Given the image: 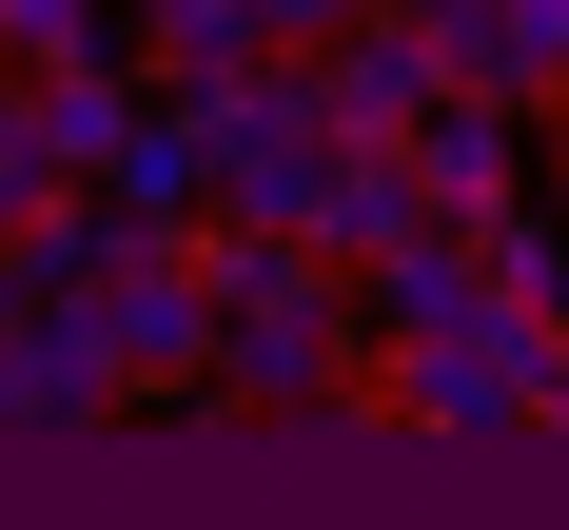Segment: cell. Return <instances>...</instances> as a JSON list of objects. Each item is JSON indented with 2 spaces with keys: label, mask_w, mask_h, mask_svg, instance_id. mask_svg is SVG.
<instances>
[{
  "label": "cell",
  "mask_w": 569,
  "mask_h": 530,
  "mask_svg": "<svg viewBox=\"0 0 569 530\" xmlns=\"http://www.w3.org/2000/svg\"><path fill=\"white\" fill-rule=\"evenodd\" d=\"M99 197H118V236H197V217H217V177H197V118H177V99H138V118L99 138Z\"/></svg>",
  "instance_id": "7"
},
{
  "label": "cell",
  "mask_w": 569,
  "mask_h": 530,
  "mask_svg": "<svg viewBox=\"0 0 569 530\" xmlns=\"http://www.w3.org/2000/svg\"><path fill=\"white\" fill-rule=\"evenodd\" d=\"M550 217H569V138H550Z\"/></svg>",
  "instance_id": "14"
},
{
  "label": "cell",
  "mask_w": 569,
  "mask_h": 530,
  "mask_svg": "<svg viewBox=\"0 0 569 530\" xmlns=\"http://www.w3.org/2000/svg\"><path fill=\"white\" fill-rule=\"evenodd\" d=\"M412 20L452 59V99H511V118L569 99V0H412Z\"/></svg>",
  "instance_id": "5"
},
{
  "label": "cell",
  "mask_w": 569,
  "mask_h": 530,
  "mask_svg": "<svg viewBox=\"0 0 569 530\" xmlns=\"http://www.w3.org/2000/svg\"><path fill=\"white\" fill-rule=\"evenodd\" d=\"M550 138H569V99H550Z\"/></svg>",
  "instance_id": "16"
},
{
  "label": "cell",
  "mask_w": 569,
  "mask_h": 530,
  "mask_svg": "<svg viewBox=\"0 0 569 530\" xmlns=\"http://www.w3.org/2000/svg\"><path fill=\"white\" fill-rule=\"evenodd\" d=\"M0 79H20V40H0Z\"/></svg>",
  "instance_id": "15"
},
{
  "label": "cell",
  "mask_w": 569,
  "mask_h": 530,
  "mask_svg": "<svg viewBox=\"0 0 569 530\" xmlns=\"http://www.w3.org/2000/svg\"><path fill=\"white\" fill-rule=\"evenodd\" d=\"M20 294H40V276H20V236H0V314H20Z\"/></svg>",
  "instance_id": "13"
},
{
  "label": "cell",
  "mask_w": 569,
  "mask_h": 530,
  "mask_svg": "<svg viewBox=\"0 0 569 530\" xmlns=\"http://www.w3.org/2000/svg\"><path fill=\"white\" fill-rule=\"evenodd\" d=\"M393 236H432V197H412V138H353V158H335V197H315V256H335V276H373Z\"/></svg>",
  "instance_id": "8"
},
{
  "label": "cell",
  "mask_w": 569,
  "mask_h": 530,
  "mask_svg": "<svg viewBox=\"0 0 569 530\" xmlns=\"http://www.w3.org/2000/svg\"><path fill=\"white\" fill-rule=\"evenodd\" d=\"M256 20H276V40H335V20H373V0H256Z\"/></svg>",
  "instance_id": "11"
},
{
  "label": "cell",
  "mask_w": 569,
  "mask_h": 530,
  "mask_svg": "<svg viewBox=\"0 0 569 530\" xmlns=\"http://www.w3.org/2000/svg\"><path fill=\"white\" fill-rule=\"evenodd\" d=\"M197 236H217V373H197V393L217 412H353L373 294H353L315 236H236V217H197Z\"/></svg>",
  "instance_id": "1"
},
{
  "label": "cell",
  "mask_w": 569,
  "mask_h": 530,
  "mask_svg": "<svg viewBox=\"0 0 569 530\" xmlns=\"http://www.w3.org/2000/svg\"><path fill=\"white\" fill-rule=\"evenodd\" d=\"M550 353H569V314H452V334H373L353 353V412L373 432H530V393H550Z\"/></svg>",
  "instance_id": "3"
},
{
  "label": "cell",
  "mask_w": 569,
  "mask_h": 530,
  "mask_svg": "<svg viewBox=\"0 0 569 530\" xmlns=\"http://www.w3.org/2000/svg\"><path fill=\"white\" fill-rule=\"evenodd\" d=\"M412 197H432V217L530 197V118H511V99H432V118H412Z\"/></svg>",
  "instance_id": "6"
},
{
  "label": "cell",
  "mask_w": 569,
  "mask_h": 530,
  "mask_svg": "<svg viewBox=\"0 0 569 530\" xmlns=\"http://www.w3.org/2000/svg\"><path fill=\"white\" fill-rule=\"evenodd\" d=\"M177 118H197V177H217L236 236H315V197H335V99H315V59H236V79H158Z\"/></svg>",
  "instance_id": "2"
},
{
  "label": "cell",
  "mask_w": 569,
  "mask_h": 530,
  "mask_svg": "<svg viewBox=\"0 0 569 530\" xmlns=\"http://www.w3.org/2000/svg\"><path fill=\"white\" fill-rule=\"evenodd\" d=\"M471 256H491V294H511V314H569V217H550V177H530V197H491V217H471Z\"/></svg>",
  "instance_id": "9"
},
{
  "label": "cell",
  "mask_w": 569,
  "mask_h": 530,
  "mask_svg": "<svg viewBox=\"0 0 569 530\" xmlns=\"http://www.w3.org/2000/svg\"><path fill=\"white\" fill-rule=\"evenodd\" d=\"M118 20H138V0H0L20 59H118Z\"/></svg>",
  "instance_id": "10"
},
{
  "label": "cell",
  "mask_w": 569,
  "mask_h": 530,
  "mask_svg": "<svg viewBox=\"0 0 569 530\" xmlns=\"http://www.w3.org/2000/svg\"><path fill=\"white\" fill-rule=\"evenodd\" d=\"M295 59H315L335 138H412V118L452 99V59H432V20H412V0H373V20H335V40H295Z\"/></svg>",
  "instance_id": "4"
},
{
  "label": "cell",
  "mask_w": 569,
  "mask_h": 530,
  "mask_svg": "<svg viewBox=\"0 0 569 530\" xmlns=\"http://www.w3.org/2000/svg\"><path fill=\"white\" fill-rule=\"evenodd\" d=\"M530 432H569V353H550V393H530Z\"/></svg>",
  "instance_id": "12"
}]
</instances>
